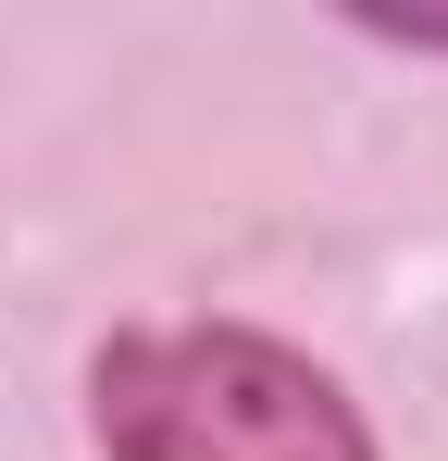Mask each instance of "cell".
<instances>
[{"instance_id":"1","label":"cell","mask_w":448,"mask_h":461,"mask_svg":"<svg viewBox=\"0 0 448 461\" xmlns=\"http://www.w3.org/2000/svg\"><path fill=\"white\" fill-rule=\"evenodd\" d=\"M87 424L112 461H373L362 399L262 324H138L100 337Z\"/></svg>"},{"instance_id":"2","label":"cell","mask_w":448,"mask_h":461,"mask_svg":"<svg viewBox=\"0 0 448 461\" xmlns=\"http://www.w3.org/2000/svg\"><path fill=\"white\" fill-rule=\"evenodd\" d=\"M349 25L386 50H448V13H399V0H349Z\"/></svg>"}]
</instances>
